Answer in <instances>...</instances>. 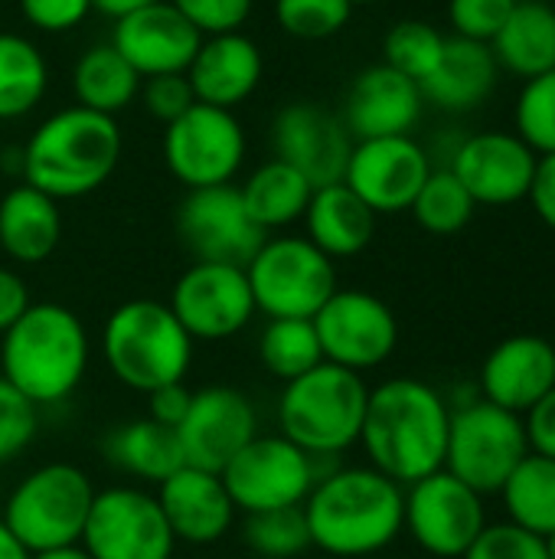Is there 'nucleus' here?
<instances>
[{
	"mask_svg": "<svg viewBox=\"0 0 555 559\" xmlns=\"http://www.w3.org/2000/svg\"><path fill=\"white\" fill-rule=\"evenodd\" d=\"M49 88V66L39 46L20 33H0V121L29 115Z\"/></svg>",
	"mask_w": 555,
	"mask_h": 559,
	"instance_id": "obj_33",
	"label": "nucleus"
},
{
	"mask_svg": "<svg viewBox=\"0 0 555 559\" xmlns=\"http://www.w3.org/2000/svg\"><path fill=\"white\" fill-rule=\"evenodd\" d=\"M239 514H265L281 508H301L317 485L321 462L298 449L281 432H258L229 465L219 472Z\"/></svg>",
	"mask_w": 555,
	"mask_h": 559,
	"instance_id": "obj_10",
	"label": "nucleus"
},
{
	"mask_svg": "<svg viewBox=\"0 0 555 559\" xmlns=\"http://www.w3.org/2000/svg\"><path fill=\"white\" fill-rule=\"evenodd\" d=\"M258 360L262 367L288 383L317 364H324V350L314 331V321L307 318H268L265 331L258 334Z\"/></svg>",
	"mask_w": 555,
	"mask_h": 559,
	"instance_id": "obj_35",
	"label": "nucleus"
},
{
	"mask_svg": "<svg viewBox=\"0 0 555 559\" xmlns=\"http://www.w3.org/2000/svg\"><path fill=\"white\" fill-rule=\"evenodd\" d=\"M527 200L536 210V216L550 229H555V154H546V157L536 160V174H533Z\"/></svg>",
	"mask_w": 555,
	"mask_h": 559,
	"instance_id": "obj_50",
	"label": "nucleus"
},
{
	"mask_svg": "<svg viewBox=\"0 0 555 559\" xmlns=\"http://www.w3.org/2000/svg\"><path fill=\"white\" fill-rule=\"evenodd\" d=\"M62 239V213L52 197L16 183L0 197V249L20 265L46 262Z\"/></svg>",
	"mask_w": 555,
	"mask_h": 559,
	"instance_id": "obj_28",
	"label": "nucleus"
},
{
	"mask_svg": "<svg viewBox=\"0 0 555 559\" xmlns=\"http://www.w3.org/2000/svg\"><path fill=\"white\" fill-rule=\"evenodd\" d=\"M79 544L92 559H173L177 550L157 495L141 485L95 491Z\"/></svg>",
	"mask_w": 555,
	"mask_h": 559,
	"instance_id": "obj_12",
	"label": "nucleus"
},
{
	"mask_svg": "<svg viewBox=\"0 0 555 559\" xmlns=\"http://www.w3.org/2000/svg\"><path fill=\"white\" fill-rule=\"evenodd\" d=\"M177 236L193 262L245 265L268 239L249 216L236 183L186 190L177 206Z\"/></svg>",
	"mask_w": 555,
	"mask_h": 559,
	"instance_id": "obj_16",
	"label": "nucleus"
},
{
	"mask_svg": "<svg viewBox=\"0 0 555 559\" xmlns=\"http://www.w3.org/2000/svg\"><path fill=\"white\" fill-rule=\"evenodd\" d=\"M147 3H157V0H92V10H98V13L118 20V16H124V13H134V10L147 7Z\"/></svg>",
	"mask_w": 555,
	"mask_h": 559,
	"instance_id": "obj_51",
	"label": "nucleus"
},
{
	"mask_svg": "<svg viewBox=\"0 0 555 559\" xmlns=\"http://www.w3.org/2000/svg\"><path fill=\"white\" fill-rule=\"evenodd\" d=\"M272 151L317 190L343 180L353 138L337 111L317 102H288L272 121Z\"/></svg>",
	"mask_w": 555,
	"mask_h": 559,
	"instance_id": "obj_19",
	"label": "nucleus"
},
{
	"mask_svg": "<svg viewBox=\"0 0 555 559\" xmlns=\"http://www.w3.org/2000/svg\"><path fill=\"white\" fill-rule=\"evenodd\" d=\"M555 386V344L536 334H517L500 341L484 367L481 390L484 400L523 416Z\"/></svg>",
	"mask_w": 555,
	"mask_h": 559,
	"instance_id": "obj_25",
	"label": "nucleus"
},
{
	"mask_svg": "<svg viewBox=\"0 0 555 559\" xmlns=\"http://www.w3.org/2000/svg\"><path fill=\"white\" fill-rule=\"evenodd\" d=\"M0 504H3V488H0Z\"/></svg>",
	"mask_w": 555,
	"mask_h": 559,
	"instance_id": "obj_56",
	"label": "nucleus"
},
{
	"mask_svg": "<svg viewBox=\"0 0 555 559\" xmlns=\"http://www.w3.org/2000/svg\"><path fill=\"white\" fill-rule=\"evenodd\" d=\"M311 550L337 559H370L402 534L406 488L373 465L330 468L301 504Z\"/></svg>",
	"mask_w": 555,
	"mask_h": 559,
	"instance_id": "obj_1",
	"label": "nucleus"
},
{
	"mask_svg": "<svg viewBox=\"0 0 555 559\" xmlns=\"http://www.w3.org/2000/svg\"><path fill=\"white\" fill-rule=\"evenodd\" d=\"M353 16L350 0H275L278 26L294 39H330Z\"/></svg>",
	"mask_w": 555,
	"mask_h": 559,
	"instance_id": "obj_40",
	"label": "nucleus"
},
{
	"mask_svg": "<svg viewBox=\"0 0 555 559\" xmlns=\"http://www.w3.org/2000/svg\"><path fill=\"white\" fill-rule=\"evenodd\" d=\"M412 216L415 223L432 233V236H455L461 233L471 219L478 203L464 190V183L448 170V167H432L429 180L422 183L419 197L412 200Z\"/></svg>",
	"mask_w": 555,
	"mask_h": 559,
	"instance_id": "obj_36",
	"label": "nucleus"
},
{
	"mask_svg": "<svg viewBox=\"0 0 555 559\" xmlns=\"http://www.w3.org/2000/svg\"><path fill=\"white\" fill-rule=\"evenodd\" d=\"M445 33L425 20H402L383 39V62L412 82H425L445 52Z\"/></svg>",
	"mask_w": 555,
	"mask_h": 559,
	"instance_id": "obj_37",
	"label": "nucleus"
},
{
	"mask_svg": "<svg viewBox=\"0 0 555 559\" xmlns=\"http://www.w3.org/2000/svg\"><path fill=\"white\" fill-rule=\"evenodd\" d=\"M514 7L517 0H448V23L455 29L451 36L478 39L491 46V39L500 33Z\"/></svg>",
	"mask_w": 555,
	"mask_h": 559,
	"instance_id": "obj_42",
	"label": "nucleus"
},
{
	"mask_svg": "<svg viewBox=\"0 0 555 559\" xmlns=\"http://www.w3.org/2000/svg\"><path fill=\"white\" fill-rule=\"evenodd\" d=\"M29 559H92L85 554L82 544H69V547H56V550H43V554H29Z\"/></svg>",
	"mask_w": 555,
	"mask_h": 559,
	"instance_id": "obj_53",
	"label": "nucleus"
},
{
	"mask_svg": "<svg viewBox=\"0 0 555 559\" xmlns=\"http://www.w3.org/2000/svg\"><path fill=\"white\" fill-rule=\"evenodd\" d=\"M301 223L304 236L334 262L360 255L376 236V213L343 180L317 187Z\"/></svg>",
	"mask_w": 555,
	"mask_h": 559,
	"instance_id": "obj_27",
	"label": "nucleus"
},
{
	"mask_svg": "<svg viewBox=\"0 0 555 559\" xmlns=\"http://www.w3.org/2000/svg\"><path fill=\"white\" fill-rule=\"evenodd\" d=\"M262 75H265V56L258 43L242 29L203 36L186 69L196 102L226 111H236L242 102H249L262 85Z\"/></svg>",
	"mask_w": 555,
	"mask_h": 559,
	"instance_id": "obj_24",
	"label": "nucleus"
},
{
	"mask_svg": "<svg viewBox=\"0 0 555 559\" xmlns=\"http://www.w3.org/2000/svg\"><path fill=\"white\" fill-rule=\"evenodd\" d=\"M510 524L550 537L555 534V459L530 452L500 488Z\"/></svg>",
	"mask_w": 555,
	"mask_h": 559,
	"instance_id": "obj_34",
	"label": "nucleus"
},
{
	"mask_svg": "<svg viewBox=\"0 0 555 559\" xmlns=\"http://www.w3.org/2000/svg\"><path fill=\"white\" fill-rule=\"evenodd\" d=\"M523 429H527V442L530 452L555 459V386L533 406L523 413Z\"/></svg>",
	"mask_w": 555,
	"mask_h": 559,
	"instance_id": "obj_47",
	"label": "nucleus"
},
{
	"mask_svg": "<svg viewBox=\"0 0 555 559\" xmlns=\"http://www.w3.org/2000/svg\"><path fill=\"white\" fill-rule=\"evenodd\" d=\"M20 13L43 33H69L92 13V0H20Z\"/></svg>",
	"mask_w": 555,
	"mask_h": 559,
	"instance_id": "obj_46",
	"label": "nucleus"
},
{
	"mask_svg": "<svg viewBox=\"0 0 555 559\" xmlns=\"http://www.w3.org/2000/svg\"><path fill=\"white\" fill-rule=\"evenodd\" d=\"M29 305L33 298H29V285L23 282V275L0 265V334L10 331Z\"/></svg>",
	"mask_w": 555,
	"mask_h": 559,
	"instance_id": "obj_48",
	"label": "nucleus"
},
{
	"mask_svg": "<svg viewBox=\"0 0 555 559\" xmlns=\"http://www.w3.org/2000/svg\"><path fill=\"white\" fill-rule=\"evenodd\" d=\"M39 409L0 377V465L16 462L36 439Z\"/></svg>",
	"mask_w": 555,
	"mask_h": 559,
	"instance_id": "obj_41",
	"label": "nucleus"
},
{
	"mask_svg": "<svg viewBox=\"0 0 555 559\" xmlns=\"http://www.w3.org/2000/svg\"><path fill=\"white\" fill-rule=\"evenodd\" d=\"M170 311L193 341H229L258 314L245 265L193 262L170 292Z\"/></svg>",
	"mask_w": 555,
	"mask_h": 559,
	"instance_id": "obj_14",
	"label": "nucleus"
},
{
	"mask_svg": "<svg viewBox=\"0 0 555 559\" xmlns=\"http://www.w3.org/2000/svg\"><path fill=\"white\" fill-rule=\"evenodd\" d=\"M190 393H193V390H186V383H170V386H160V390L147 393V416L157 419L160 426L177 429L180 419L186 416Z\"/></svg>",
	"mask_w": 555,
	"mask_h": 559,
	"instance_id": "obj_49",
	"label": "nucleus"
},
{
	"mask_svg": "<svg viewBox=\"0 0 555 559\" xmlns=\"http://www.w3.org/2000/svg\"><path fill=\"white\" fill-rule=\"evenodd\" d=\"M157 504L177 544L213 547L236 527V504L219 472L180 465L157 485Z\"/></svg>",
	"mask_w": 555,
	"mask_h": 559,
	"instance_id": "obj_23",
	"label": "nucleus"
},
{
	"mask_svg": "<svg viewBox=\"0 0 555 559\" xmlns=\"http://www.w3.org/2000/svg\"><path fill=\"white\" fill-rule=\"evenodd\" d=\"M137 98L144 102L147 115L157 118L160 124L177 121V118L196 102L186 72H167V75H150V79H144Z\"/></svg>",
	"mask_w": 555,
	"mask_h": 559,
	"instance_id": "obj_45",
	"label": "nucleus"
},
{
	"mask_svg": "<svg viewBox=\"0 0 555 559\" xmlns=\"http://www.w3.org/2000/svg\"><path fill=\"white\" fill-rule=\"evenodd\" d=\"M353 7H363V3H379V0H350Z\"/></svg>",
	"mask_w": 555,
	"mask_h": 559,
	"instance_id": "obj_55",
	"label": "nucleus"
},
{
	"mask_svg": "<svg viewBox=\"0 0 555 559\" xmlns=\"http://www.w3.org/2000/svg\"><path fill=\"white\" fill-rule=\"evenodd\" d=\"M95 485L72 462H46L23 475L0 504V521L26 554H43L82 540Z\"/></svg>",
	"mask_w": 555,
	"mask_h": 559,
	"instance_id": "obj_7",
	"label": "nucleus"
},
{
	"mask_svg": "<svg viewBox=\"0 0 555 559\" xmlns=\"http://www.w3.org/2000/svg\"><path fill=\"white\" fill-rule=\"evenodd\" d=\"M546 540V557L555 559V534H550V537H543Z\"/></svg>",
	"mask_w": 555,
	"mask_h": 559,
	"instance_id": "obj_54",
	"label": "nucleus"
},
{
	"mask_svg": "<svg viewBox=\"0 0 555 559\" xmlns=\"http://www.w3.org/2000/svg\"><path fill=\"white\" fill-rule=\"evenodd\" d=\"M530 455L523 416L487 400L464 403L451 413L445 472L484 495H500L514 468Z\"/></svg>",
	"mask_w": 555,
	"mask_h": 559,
	"instance_id": "obj_9",
	"label": "nucleus"
},
{
	"mask_svg": "<svg viewBox=\"0 0 555 559\" xmlns=\"http://www.w3.org/2000/svg\"><path fill=\"white\" fill-rule=\"evenodd\" d=\"M242 537L249 554L262 559H301L311 550V531L301 508L249 514Z\"/></svg>",
	"mask_w": 555,
	"mask_h": 559,
	"instance_id": "obj_38",
	"label": "nucleus"
},
{
	"mask_svg": "<svg viewBox=\"0 0 555 559\" xmlns=\"http://www.w3.org/2000/svg\"><path fill=\"white\" fill-rule=\"evenodd\" d=\"M249 559H262V557H249Z\"/></svg>",
	"mask_w": 555,
	"mask_h": 559,
	"instance_id": "obj_58",
	"label": "nucleus"
},
{
	"mask_svg": "<svg viewBox=\"0 0 555 559\" xmlns=\"http://www.w3.org/2000/svg\"><path fill=\"white\" fill-rule=\"evenodd\" d=\"M164 164L186 190L232 183L245 164V128L236 111L193 102L177 121L164 124Z\"/></svg>",
	"mask_w": 555,
	"mask_h": 559,
	"instance_id": "obj_11",
	"label": "nucleus"
},
{
	"mask_svg": "<svg viewBox=\"0 0 555 559\" xmlns=\"http://www.w3.org/2000/svg\"><path fill=\"white\" fill-rule=\"evenodd\" d=\"M484 527H487L484 498L464 481H458L451 472L442 468L406 488L402 531H409L425 554L461 559Z\"/></svg>",
	"mask_w": 555,
	"mask_h": 559,
	"instance_id": "obj_15",
	"label": "nucleus"
},
{
	"mask_svg": "<svg viewBox=\"0 0 555 559\" xmlns=\"http://www.w3.org/2000/svg\"><path fill=\"white\" fill-rule=\"evenodd\" d=\"M429 147H422L412 134L399 138H370L353 141L343 183L376 213H406L419 197L422 183L432 174Z\"/></svg>",
	"mask_w": 555,
	"mask_h": 559,
	"instance_id": "obj_17",
	"label": "nucleus"
},
{
	"mask_svg": "<svg viewBox=\"0 0 555 559\" xmlns=\"http://www.w3.org/2000/svg\"><path fill=\"white\" fill-rule=\"evenodd\" d=\"M141 82L144 79L111 43L88 46L72 66L75 105L92 108L98 115H111V118L141 95Z\"/></svg>",
	"mask_w": 555,
	"mask_h": 559,
	"instance_id": "obj_32",
	"label": "nucleus"
},
{
	"mask_svg": "<svg viewBox=\"0 0 555 559\" xmlns=\"http://www.w3.org/2000/svg\"><path fill=\"white\" fill-rule=\"evenodd\" d=\"M540 154L514 131L464 134L448 170L464 183L478 206H510L527 200Z\"/></svg>",
	"mask_w": 555,
	"mask_h": 559,
	"instance_id": "obj_20",
	"label": "nucleus"
},
{
	"mask_svg": "<svg viewBox=\"0 0 555 559\" xmlns=\"http://www.w3.org/2000/svg\"><path fill=\"white\" fill-rule=\"evenodd\" d=\"M0 559H29L23 544L10 534V527L3 521H0Z\"/></svg>",
	"mask_w": 555,
	"mask_h": 559,
	"instance_id": "obj_52",
	"label": "nucleus"
},
{
	"mask_svg": "<svg viewBox=\"0 0 555 559\" xmlns=\"http://www.w3.org/2000/svg\"><path fill=\"white\" fill-rule=\"evenodd\" d=\"M370 559H383V557H370Z\"/></svg>",
	"mask_w": 555,
	"mask_h": 559,
	"instance_id": "obj_57",
	"label": "nucleus"
},
{
	"mask_svg": "<svg viewBox=\"0 0 555 559\" xmlns=\"http://www.w3.org/2000/svg\"><path fill=\"white\" fill-rule=\"evenodd\" d=\"M422 111H425V95L419 82L389 69L386 62H376L366 66L350 82L340 118L353 141H370V138L412 134V128L422 121Z\"/></svg>",
	"mask_w": 555,
	"mask_h": 559,
	"instance_id": "obj_22",
	"label": "nucleus"
},
{
	"mask_svg": "<svg viewBox=\"0 0 555 559\" xmlns=\"http://www.w3.org/2000/svg\"><path fill=\"white\" fill-rule=\"evenodd\" d=\"M101 452L111 468H118L121 475H128L134 481H147V485H160L180 465H186L177 429L160 426L150 416H137V419L114 426L105 436Z\"/></svg>",
	"mask_w": 555,
	"mask_h": 559,
	"instance_id": "obj_29",
	"label": "nucleus"
},
{
	"mask_svg": "<svg viewBox=\"0 0 555 559\" xmlns=\"http://www.w3.org/2000/svg\"><path fill=\"white\" fill-rule=\"evenodd\" d=\"M193 347L196 341L173 318L170 305L157 298L121 301L101 328V357L111 377L144 396L183 383L193 367Z\"/></svg>",
	"mask_w": 555,
	"mask_h": 559,
	"instance_id": "obj_6",
	"label": "nucleus"
},
{
	"mask_svg": "<svg viewBox=\"0 0 555 559\" xmlns=\"http://www.w3.org/2000/svg\"><path fill=\"white\" fill-rule=\"evenodd\" d=\"M92 344L82 318L56 301H33L0 334V377L36 409L65 403L85 380Z\"/></svg>",
	"mask_w": 555,
	"mask_h": 559,
	"instance_id": "obj_4",
	"label": "nucleus"
},
{
	"mask_svg": "<svg viewBox=\"0 0 555 559\" xmlns=\"http://www.w3.org/2000/svg\"><path fill=\"white\" fill-rule=\"evenodd\" d=\"M200 36H219L236 33L252 13L255 0H170Z\"/></svg>",
	"mask_w": 555,
	"mask_h": 559,
	"instance_id": "obj_44",
	"label": "nucleus"
},
{
	"mask_svg": "<svg viewBox=\"0 0 555 559\" xmlns=\"http://www.w3.org/2000/svg\"><path fill=\"white\" fill-rule=\"evenodd\" d=\"M121 147V128L111 115L69 105L36 124L20 151V174L56 203L79 200L111 180Z\"/></svg>",
	"mask_w": 555,
	"mask_h": 559,
	"instance_id": "obj_3",
	"label": "nucleus"
},
{
	"mask_svg": "<svg viewBox=\"0 0 555 559\" xmlns=\"http://www.w3.org/2000/svg\"><path fill=\"white\" fill-rule=\"evenodd\" d=\"M461 559H550L546 540L517 524H487Z\"/></svg>",
	"mask_w": 555,
	"mask_h": 559,
	"instance_id": "obj_43",
	"label": "nucleus"
},
{
	"mask_svg": "<svg viewBox=\"0 0 555 559\" xmlns=\"http://www.w3.org/2000/svg\"><path fill=\"white\" fill-rule=\"evenodd\" d=\"M200 43L203 36L170 0H157L134 13H124L114 20L111 29V46L134 66L141 79L186 72Z\"/></svg>",
	"mask_w": 555,
	"mask_h": 559,
	"instance_id": "obj_21",
	"label": "nucleus"
},
{
	"mask_svg": "<svg viewBox=\"0 0 555 559\" xmlns=\"http://www.w3.org/2000/svg\"><path fill=\"white\" fill-rule=\"evenodd\" d=\"M500 72L536 79L555 69V7L546 0H517L514 13L491 39Z\"/></svg>",
	"mask_w": 555,
	"mask_h": 559,
	"instance_id": "obj_30",
	"label": "nucleus"
},
{
	"mask_svg": "<svg viewBox=\"0 0 555 559\" xmlns=\"http://www.w3.org/2000/svg\"><path fill=\"white\" fill-rule=\"evenodd\" d=\"M258 436V409L236 386H203L190 393L186 416L177 426L183 462L206 472H222L239 449Z\"/></svg>",
	"mask_w": 555,
	"mask_h": 559,
	"instance_id": "obj_18",
	"label": "nucleus"
},
{
	"mask_svg": "<svg viewBox=\"0 0 555 559\" xmlns=\"http://www.w3.org/2000/svg\"><path fill=\"white\" fill-rule=\"evenodd\" d=\"M239 193H242V203H245L249 216L255 219V226L265 233H278V229H288L291 223L304 219L314 187L291 164L272 157L245 177Z\"/></svg>",
	"mask_w": 555,
	"mask_h": 559,
	"instance_id": "obj_31",
	"label": "nucleus"
},
{
	"mask_svg": "<svg viewBox=\"0 0 555 559\" xmlns=\"http://www.w3.org/2000/svg\"><path fill=\"white\" fill-rule=\"evenodd\" d=\"M311 321L324 360L353 373L376 370L399 344V321L393 308L363 288H337Z\"/></svg>",
	"mask_w": 555,
	"mask_h": 559,
	"instance_id": "obj_13",
	"label": "nucleus"
},
{
	"mask_svg": "<svg viewBox=\"0 0 555 559\" xmlns=\"http://www.w3.org/2000/svg\"><path fill=\"white\" fill-rule=\"evenodd\" d=\"M497 82H500V66L487 43L448 36L438 66L419 88L429 105L451 115H468L478 111L497 92Z\"/></svg>",
	"mask_w": 555,
	"mask_h": 559,
	"instance_id": "obj_26",
	"label": "nucleus"
},
{
	"mask_svg": "<svg viewBox=\"0 0 555 559\" xmlns=\"http://www.w3.org/2000/svg\"><path fill=\"white\" fill-rule=\"evenodd\" d=\"M514 128L540 157L555 154V69L523 82L514 102Z\"/></svg>",
	"mask_w": 555,
	"mask_h": 559,
	"instance_id": "obj_39",
	"label": "nucleus"
},
{
	"mask_svg": "<svg viewBox=\"0 0 555 559\" xmlns=\"http://www.w3.org/2000/svg\"><path fill=\"white\" fill-rule=\"evenodd\" d=\"M249 288L265 318H314L340 288L334 259L307 236H268L245 262Z\"/></svg>",
	"mask_w": 555,
	"mask_h": 559,
	"instance_id": "obj_8",
	"label": "nucleus"
},
{
	"mask_svg": "<svg viewBox=\"0 0 555 559\" xmlns=\"http://www.w3.org/2000/svg\"><path fill=\"white\" fill-rule=\"evenodd\" d=\"M451 409L422 380L396 377L370 390L360 445L376 472L409 488L445 468Z\"/></svg>",
	"mask_w": 555,
	"mask_h": 559,
	"instance_id": "obj_2",
	"label": "nucleus"
},
{
	"mask_svg": "<svg viewBox=\"0 0 555 559\" xmlns=\"http://www.w3.org/2000/svg\"><path fill=\"white\" fill-rule=\"evenodd\" d=\"M366 400L370 386L363 373L324 360L285 383L275 406L278 432L311 459L334 462L347 449L360 445Z\"/></svg>",
	"mask_w": 555,
	"mask_h": 559,
	"instance_id": "obj_5",
	"label": "nucleus"
}]
</instances>
